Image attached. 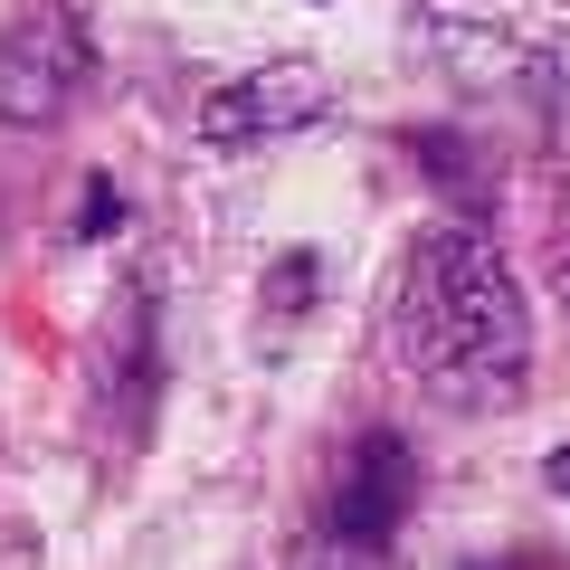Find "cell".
<instances>
[{
	"mask_svg": "<svg viewBox=\"0 0 570 570\" xmlns=\"http://www.w3.org/2000/svg\"><path fill=\"white\" fill-rule=\"evenodd\" d=\"M324 105H333V77L314 58H266V67H247L238 86H219V96L200 105V134L219 142V153H247V142L305 134Z\"/></svg>",
	"mask_w": 570,
	"mask_h": 570,
	"instance_id": "cell-3",
	"label": "cell"
},
{
	"mask_svg": "<svg viewBox=\"0 0 570 570\" xmlns=\"http://www.w3.org/2000/svg\"><path fill=\"white\" fill-rule=\"evenodd\" d=\"M551 494H570V448H561V456H551Z\"/></svg>",
	"mask_w": 570,
	"mask_h": 570,
	"instance_id": "cell-8",
	"label": "cell"
},
{
	"mask_svg": "<svg viewBox=\"0 0 570 570\" xmlns=\"http://www.w3.org/2000/svg\"><path fill=\"white\" fill-rule=\"evenodd\" d=\"M561 305H570V219H561Z\"/></svg>",
	"mask_w": 570,
	"mask_h": 570,
	"instance_id": "cell-9",
	"label": "cell"
},
{
	"mask_svg": "<svg viewBox=\"0 0 570 570\" xmlns=\"http://www.w3.org/2000/svg\"><path fill=\"white\" fill-rule=\"evenodd\" d=\"M86 67H96V39L77 10H58V0L20 10L0 29V124H58L86 96Z\"/></svg>",
	"mask_w": 570,
	"mask_h": 570,
	"instance_id": "cell-2",
	"label": "cell"
},
{
	"mask_svg": "<svg viewBox=\"0 0 570 570\" xmlns=\"http://www.w3.org/2000/svg\"><path fill=\"white\" fill-rule=\"evenodd\" d=\"M409 494H419V466H409V448L390 438V428H371L362 448L343 456V475H333L324 532H333V542H362V551H390V532H400Z\"/></svg>",
	"mask_w": 570,
	"mask_h": 570,
	"instance_id": "cell-4",
	"label": "cell"
},
{
	"mask_svg": "<svg viewBox=\"0 0 570 570\" xmlns=\"http://www.w3.org/2000/svg\"><path fill=\"white\" fill-rule=\"evenodd\" d=\"M115 228H124V190L96 171V181L77 190V238H115Z\"/></svg>",
	"mask_w": 570,
	"mask_h": 570,
	"instance_id": "cell-5",
	"label": "cell"
},
{
	"mask_svg": "<svg viewBox=\"0 0 570 570\" xmlns=\"http://www.w3.org/2000/svg\"><path fill=\"white\" fill-rule=\"evenodd\" d=\"M305 276H314V257H285V266H276V314L305 305Z\"/></svg>",
	"mask_w": 570,
	"mask_h": 570,
	"instance_id": "cell-7",
	"label": "cell"
},
{
	"mask_svg": "<svg viewBox=\"0 0 570 570\" xmlns=\"http://www.w3.org/2000/svg\"><path fill=\"white\" fill-rule=\"evenodd\" d=\"M285 570H381V551H362V542H333V532H314V542L295 551Z\"/></svg>",
	"mask_w": 570,
	"mask_h": 570,
	"instance_id": "cell-6",
	"label": "cell"
},
{
	"mask_svg": "<svg viewBox=\"0 0 570 570\" xmlns=\"http://www.w3.org/2000/svg\"><path fill=\"white\" fill-rule=\"evenodd\" d=\"M400 343L448 409H494L523 390L532 314H523V285H513L504 247L485 228H466V219L419 228L409 285H400Z\"/></svg>",
	"mask_w": 570,
	"mask_h": 570,
	"instance_id": "cell-1",
	"label": "cell"
}]
</instances>
